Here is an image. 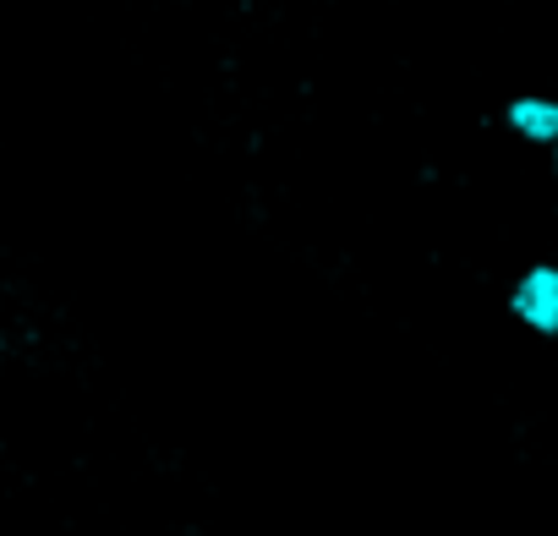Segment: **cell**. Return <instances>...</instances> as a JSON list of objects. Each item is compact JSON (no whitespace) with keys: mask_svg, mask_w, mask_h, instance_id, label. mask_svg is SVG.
I'll use <instances>...</instances> for the list:
<instances>
[{"mask_svg":"<svg viewBox=\"0 0 558 536\" xmlns=\"http://www.w3.org/2000/svg\"><path fill=\"white\" fill-rule=\"evenodd\" d=\"M509 313L536 340H558V263H531L509 285Z\"/></svg>","mask_w":558,"mask_h":536,"instance_id":"6da1fadb","label":"cell"},{"mask_svg":"<svg viewBox=\"0 0 558 536\" xmlns=\"http://www.w3.org/2000/svg\"><path fill=\"white\" fill-rule=\"evenodd\" d=\"M504 126L531 148H558V99L553 94H514L504 105Z\"/></svg>","mask_w":558,"mask_h":536,"instance_id":"7a4b0ae2","label":"cell"},{"mask_svg":"<svg viewBox=\"0 0 558 536\" xmlns=\"http://www.w3.org/2000/svg\"><path fill=\"white\" fill-rule=\"evenodd\" d=\"M547 154H553V175H558V148H547Z\"/></svg>","mask_w":558,"mask_h":536,"instance_id":"3957f363","label":"cell"}]
</instances>
